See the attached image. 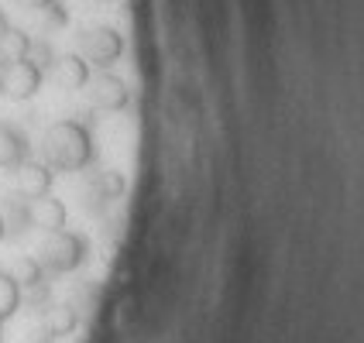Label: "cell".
<instances>
[{"instance_id": "obj_1", "label": "cell", "mask_w": 364, "mask_h": 343, "mask_svg": "<svg viewBox=\"0 0 364 343\" xmlns=\"http://www.w3.org/2000/svg\"><path fill=\"white\" fill-rule=\"evenodd\" d=\"M93 151H97L93 148V131L86 124L73 121V117L55 121L41 134V162L59 175H73V172L90 168Z\"/></svg>"}, {"instance_id": "obj_2", "label": "cell", "mask_w": 364, "mask_h": 343, "mask_svg": "<svg viewBox=\"0 0 364 343\" xmlns=\"http://www.w3.org/2000/svg\"><path fill=\"white\" fill-rule=\"evenodd\" d=\"M38 261L45 264V271L52 275H69L80 271L90 261V237L80 230H55L45 234V241L38 244Z\"/></svg>"}, {"instance_id": "obj_3", "label": "cell", "mask_w": 364, "mask_h": 343, "mask_svg": "<svg viewBox=\"0 0 364 343\" xmlns=\"http://www.w3.org/2000/svg\"><path fill=\"white\" fill-rule=\"evenodd\" d=\"M76 52H80L82 59L90 62V69L97 65V69H110L114 62H121L124 55V35L117 28H110V24H93V28H82L80 35H76Z\"/></svg>"}, {"instance_id": "obj_4", "label": "cell", "mask_w": 364, "mask_h": 343, "mask_svg": "<svg viewBox=\"0 0 364 343\" xmlns=\"http://www.w3.org/2000/svg\"><path fill=\"white\" fill-rule=\"evenodd\" d=\"M41 82H45V69H41L38 62L31 59H21V62H7V65H0V86H4V97H11V100H31V97H38Z\"/></svg>"}, {"instance_id": "obj_5", "label": "cell", "mask_w": 364, "mask_h": 343, "mask_svg": "<svg viewBox=\"0 0 364 343\" xmlns=\"http://www.w3.org/2000/svg\"><path fill=\"white\" fill-rule=\"evenodd\" d=\"M124 192H127L124 172H117V168H100V172H93V175L86 179L82 206H86L90 213H103V209H110L117 200H124Z\"/></svg>"}, {"instance_id": "obj_6", "label": "cell", "mask_w": 364, "mask_h": 343, "mask_svg": "<svg viewBox=\"0 0 364 343\" xmlns=\"http://www.w3.org/2000/svg\"><path fill=\"white\" fill-rule=\"evenodd\" d=\"M90 97H93V107L103 110V114H121L124 107L131 103V89H127V82L121 76H114L107 69V72L90 80Z\"/></svg>"}, {"instance_id": "obj_7", "label": "cell", "mask_w": 364, "mask_h": 343, "mask_svg": "<svg viewBox=\"0 0 364 343\" xmlns=\"http://www.w3.org/2000/svg\"><path fill=\"white\" fill-rule=\"evenodd\" d=\"M52 182H55V172L48 165L41 162V158H28L14 172V185H18L14 192L24 196V200H41V196L52 192Z\"/></svg>"}, {"instance_id": "obj_8", "label": "cell", "mask_w": 364, "mask_h": 343, "mask_svg": "<svg viewBox=\"0 0 364 343\" xmlns=\"http://www.w3.org/2000/svg\"><path fill=\"white\" fill-rule=\"evenodd\" d=\"M76 326H80V312H76V305L69 303H52L45 312H41V343H55V340H65V337H73L76 333Z\"/></svg>"}, {"instance_id": "obj_9", "label": "cell", "mask_w": 364, "mask_h": 343, "mask_svg": "<svg viewBox=\"0 0 364 343\" xmlns=\"http://www.w3.org/2000/svg\"><path fill=\"white\" fill-rule=\"evenodd\" d=\"M31 158V141L18 124L0 121V172H18L21 162Z\"/></svg>"}, {"instance_id": "obj_10", "label": "cell", "mask_w": 364, "mask_h": 343, "mask_svg": "<svg viewBox=\"0 0 364 343\" xmlns=\"http://www.w3.org/2000/svg\"><path fill=\"white\" fill-rule=\"evenodd\" d=\"M52 76L65 93H76V89H86L93 72H90V62L82 59L80 52H65V55H55L52 62Z\"/></svg>"}, {"instance_id": "obj_11", "label": "cell", "mask_w": 364, "mask_h": 343, "mask_svg": "<svg viewBox=\"0 0 364 343\" xmlns=\"http://www.w3.org/2000/svg\"><path fill=\"white\" fill-rule=\"evenodd\" d=\"M65 220H69V209L59 196H41V200H31V227L41 230V234H55V230H65Z\"/></svg>"}, {"instance_id": "obj_12", "label": "cell", "mask_w": 364, "mask_h": 343, "mask_svg": "<svg viewBox=\"0 0 364 343\" xmlns=\"http://www.w3.org/2000/svg\"><path fill=\"white\" fill-rule=\"evenodd\" d=\"M0 217H4V230H7V237H21V234H28V230H31V200H24V196H18V192L4 196V209H0Z\"/></svg>"}, {"instance_id": "obj_13", "label": "cell", "mask_w": 364, "mask_h": 343, "mask_svg": "<svg viewBox=\"0 0 364 343\" xmlns=\"http://www.w3.org/2000/svg\"><path fill=\"white\" fill-rule=\"evenodd\" d=\"M31 45H35V38H31L28 31H21V28H7V31L0 35V65L31 59Z\"/></svg>"}, {"instance_id": "obj_14", "label": "cell", "mask_w": 364, "mask_h": 343, "mask_svg": "<svg viewBox=\"0 0 364 343\" xmlns=\"http://www.w3.org/2000/svg\"><path fill=\"white\" fill-rule=\"evenodd\" d=\"M11 275H14V282L21 285V292H28V288H35V285H45L48 282V271H45V264L38 258H31V254H21L18 261L11 264Z\"/></svg>"}, {"instance_id": "obj_15", "label": "cell", "mask_w": 364, "mask_h": 343, "mask_svg": "<svg viewBox=\"0 0 364 343\" xmlns=\"http://www.w3.org/2000/svg\"><path fill=\"white\" fill-rule=\"evenodd\" d=\"M18 309H21V285L14 282L11 271L0 268V323H7Z\"/></svg>"}, {"instance_id": "obj_16", "label": "cell", "mask_w": 364, "mask_h": 343, "mask_svg": "<svg viewBox=\"0 0 364 343\" xmlns=\"http://www.w3.org/2000/svg\"><path fill=\"white\" fill-rule=\"evenodd\" d=\"M41 14H45V28H52V31H55V28H65V24H69V14H65L62 0H52V4H48V7L41 11Z\"/></svg>"}, {"instance_id": "obj_17", "label": "cell", "mask_w": 364, "mask_h": 343, "mask_svg": "<svg viewBox=\"0 0 364 343\" xmlns=\"http://www.w3.org/2000/svg\"><path fill=\"white\" fill-rule=\"evenodd\" d=\"M18 7H24V11H45L52 0H14Z\"/></svg>"}, {"instance_id": "obj_18", "label": "cell", "mask_w": 364, "mask_h": 343, "mask_svg": "<svg viewBox=\"0 0 364 343\" xmlns=\"http://www.w3.org/2000/svg\"><path fill=\"white\" fill-rule=\"evenodd\" d=\"M7 28H11V21H7V14H4V11H0V35H4V31H7Z\"/></svg>"}, {"instance_id": "obj_19", "label": "cell", "mask_w": 364, "mask_h": 343, "mask_svg": "<svg viewBox=\"0 0 364 343\" xmlns=\"http://www.w3.org/2000/svg\"><path fill=\"white\" fill-rule=\"evenodd\" d=\"M4 237H7V230H4V217H0V241H4Z\"/></svg>"}, {"instance_id": "obj_20", "label": "cell", "mask_w": 364, "mask_h": 343, "mask_svg": "<svg viewBox=\"0 0 364 343\" xmlns=\"http://www.w3.org/2000/svg\"><path fill=\"white\" fill-rule=\"evenodd\" d=\"M0 97H4V86H0Z\"/></svg>"}]
</instances>
